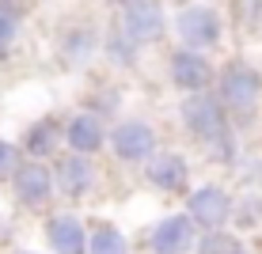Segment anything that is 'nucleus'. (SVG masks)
<instances>
[{"label": "nucleus", "instance_id": "obj_15", "mask_svg": "<svg viewBox=\"0 0 262 254\" xmlns=\"http://www.w3.org/2000/svg\"><path fill=\"white\" fill-rule=\"evenodd\" d=\"M53 144H57V125L42 122V125H34V133L27 137V152H31V156H50Z\"/></svg>", "mask_w": 262, "mask_h": 254}, {"label": "nucleus", "instance_id": "obj_1", "mask_svg": "<svg viewBox=\"0 0 262 254\" xmlns=\"http://www.w3.org/2000/svg\"><path fill=\"white\" fill-rule=\"evenodd\" d=\"M183 118L186 125L209 144H228V125H224V110L213 95H194L183 103Z\"/></svg>", "mask_w": 262, "mask_h": 254}, {"label": "nucleus", "instance_id": "obj_18", "mask_svg": "<svg viewBox=\"0 0 262 254\" xmlns=\"http://www.w3.org/2000/svg\"><path fill=\"white\" fill-rule=\"evenodd\" d=\"M12 167H15V148L0 141V178H4V175H12Z\"/></svg>", "mask_w": 262, "mask_h": 254}, {"label": "nucleus", "instance_id": "obj_9", "mask_svg": "<svg viewBox=\"0 0 262 254\" xmlns=\"http://www.w3.org/2000/svg\"><path fill=\"white\" fill-rule=\"evenodd\" d=\"M148 182L160 190H179L186 182V159L179 152H160L148 159Z\"/></svg>", "mask_w": 262, "mask_h": 254}, {"label": "nucleus", "instance_id": "obj_17", "mask_svg": "<svg viewBox=\"0 0 262 254\" xmlns=\"http://www.w3.org/2000/svg\"><path fill=\"white\" fill-rule=\"evenodd\" d=\"M12 38H15V19L8 12H0V53L12 46Z\"/></svg>", "mask_w": 262, "mask_h": 254}, {"label": "nucleus", "instance_id": "obj_4", "mask_svg": "<svg viewBox=\"0 0 262 254\" xmlns=\"http://www.w3.org/2000/svg\"><path fill=\"white\" fill-rule=\"evenodd\" d=\"M125 34H129L133 42H156L164 38V12H160V4H152V0H133L129 8H125Z\"/></svg>", "mask_w": 262, "mask_h": 254}, {"label": "nucleus", "instance_id": "obj_16", "mask_svg": "<svg viewBox=\"0 0 262 254\" xmlns=\"http://www.w3.org/2000/svg\"><path fill=\"white\" fill-rule=\"evenodd\" d=\"M232 250H236V243L224 239V235H213V239L202 243V254H232Z\"/></svg>", "mask_w": 262, "mask_h": 254}, {"label": "nucleus", "instance_id": "obj_8", "mask_svg": "<svg viewBox=\"0 0 262 254\" xmlns=\"http://www.w3.org/2000/svg\"><path fill=\"white\" fill-rule=\"evenodd\" d=\"M171 80H175L179 87H186V91H202L205 84H209V61L202 57V53L194 50H183L171 57Z\"/></svg>", "mask_w": 262, "mask_h": 254}, {"label": "nucleus", "instance_id": "obj_19", "mask_svg": "<svg viewBox=\"0 0 262 254\" xmlns=\"http://www.w3.org/2000/svg\"><path fill=\"white\" fill-rule=\"evenodd\" d=\"M232 254H243V250H232Z\"/></svg>", "mask_w": 262, "mask_h": 254}, {"label": "nucleus", "instance_id": "obj_14", "mask_svg": "<svg viewBox=\"0 0 262 254\" xmlns=\"http://www.w3.org/2000/svg\"><path fill=\"white\" fill-rule=\"evenodd\" d=\"M88 254H129V250H125L122 232L99 228V232H92V239H88Z\"/></svg>", "mask_w": 262, "mask_h": 254}, {"label": "nucleus", "instance_id": "obj_6", "mask_svg": "<svg viewBox=\"0 0 262 254\" xmlns=\"http://www.w3.org/2000/svg\"><path fill=\"white\" fill-rule=\"evenodd\" d=\"M190 216L202 228H209L216 232L224 220L232 216V201H228V194L224 190H216V186H205V190H198V194L190 197Z\"/></svg>", "mask_w": 262, "mask_h": 254}, {"label": "nucleus", "instance_id": "obj_3", "mask_svg": "<svg viewBox=\"0 0 262 254\" xmlns=\"http://www.w3.org/2000/svg\"><path fill=\"white\" fill-rule=\"evenodd\" d=\"M175 27H179V38L190 50L213 46V42L221 38V19H216L213 8H186V12H179Z\"/></svg>", "mask_w": 262, "mask_h": 254}, {"label": "nucleus", "instance_id": "obj_11", "mask_svg": "<svg viewBox=\"0 0 262 254\" xmlns=\"http://www.w3.org/2000/svg\"><path fill=\"white\" fill-rule=\"evenodd\" d=\"M50 243L57 254H84L88 239H84V228H80V220H72V216H57V220H50Z\"/></svg>", "mask_w": 262, "mask_h": 254}, {"label": "nucleus", "instance_id": "obj_7", "mask_svg": "<svg viewBox=\"0 0 262 254\" xmlns=\"http://www.w3.org/2000/svg\"><path fill=\"white\" fill-rule=\"evenodd\" d=\"M152 148H156V133L148 129L144 122H125L118 125V133H114V152H118L122 159H148Z\"/></svg>", "mask_w": 262, "mask_h": 254}, {"label": "nucleus", "instance_id": "obj_5", "mask_svg": "<svg viewBox=\"0 0 262 254\" xmlns=\"http://www.w3.org/2000/svg\"><path fill=\"white\" fill-rule=\"evenodd\" d=\"M190 247H194V216H167L152 232L156 254H186Z\"/></svg>", "mask_w": 262, "mask_h": 254}, {"label": "nucleus", "instance_id": "obj_2", "mask_svg": "<svg viewBox=\"0 0 262 254\" xmlns=\"http://www.w3.org/2000/svg\"><path fill=\"white\" fill-rule=\"evenodd\" d=\"M262 95V80L255 68L247 65H232L228 72L221 76V99L232 106V110H251Z\"/></svg>", "mask_w": 262, "mask_h": 254}, {"label": "nucleus", "instance_id": "obj_13", "mask_svg": "<svg viewBox=\"0 0 262 254\" xmlns=\"http://www.w3.org/2000/svg\"><path fill=\"white\" fill-rule=\"evenodd\" d=\"M69 144H72V152L92 156L99 144H103V122H99V118H92V114L72 118V125H69Z\"/></svg>", "mask_w": 262, "mask_h": 254}, {"label": "nucleus", "instance_id": "obj_12", "mask_svg": "<svg viewBox=\"0 0 262 254\" xmlns=\"http://www.w3.org/2000/svg\"><path fill=\"white\" fill-rule=\"evenodd\" d=\"M92 167H88V159H84V152L80 156H69V159H61V167H57V186L65 190V194H84V190H92Z\"/></svg>", "mask_w": 262, "mask_h": 254}, {"label": "nucleus", "instance_id": "obj_10", "mask_svg": "<svg viewBox=\"0 0 262 254\" xmlns=\"http://www.w3.org/2000/svg\"><path fill=\"white\" fill-rule=\"evenodd\" d=\"M50 190H53V178H50V171L42 167V163H27L19 175H15V194H19V201H27V205H42L50 197Z\"/></svg>", "mask_w": 262, "mask_h": 254}]
</instances>
